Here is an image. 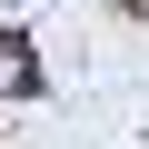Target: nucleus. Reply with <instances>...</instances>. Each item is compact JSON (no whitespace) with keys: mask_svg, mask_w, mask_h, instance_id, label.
I'll use <instances>...</instances> for the list:
<instances>
[{"mask_svg":"<svg viewBox=\"0 0 149 149\" xmlns=\"http://www.w3.org/2000/svg\"><path fill=\"white\" fill-rule=\"evenodd\" d=\"M40 90V60H30V40L20 30H0V100H30Z\"/></svg>","mask_w":149,"mask_h":149,"instance_id":"nucleus-1","label":"nucleus"}]
</instances>
